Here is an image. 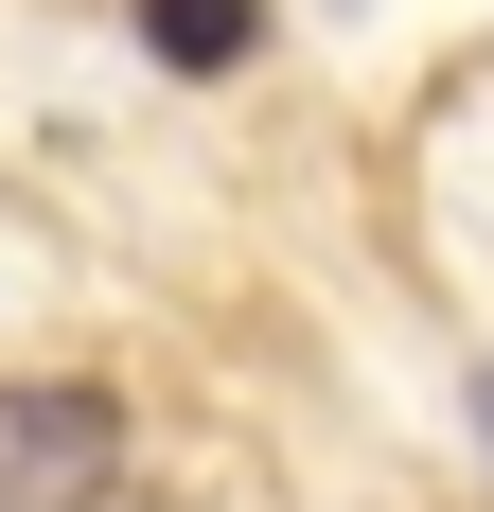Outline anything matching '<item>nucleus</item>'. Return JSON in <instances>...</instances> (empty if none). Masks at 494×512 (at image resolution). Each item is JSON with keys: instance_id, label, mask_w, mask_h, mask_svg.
<instances>
[{"instance_id": "obj_1", "label": "nucleus", "mask_w": 494, "mask_h": 512, "mask_svg": "<svg viewBox=\"0 0 494 512\" xmlns=\"http://www.w3.org/2000/svg\"><path fill=\"white\" fill-rule=\"evenodd\" d=\"M124 407L106 389H0V512H106Z\"/></svg>"}, {"instance_id": "obj_2", "label": "nucleus", "mask_w": 494, "mask_h": 512, "mask_svg": "<svg viewBox=\"0 0 494 512\" xmlns=\"http://www.w3.org/2000/svg\"><path fill=\"white\" fill-rule=\"evenodd\" d=\"M247 18H265V0H142L159 71H230V53H247Z\"/></svg>"}, {"instance_id": "obj_3", "label": "nucleus", "mask_w": 494, "mask_h": 512, "mask_svg": "<svg viewBox=\"0 0 494 512\" xmlns=\"http://www.w3.org/2000/svg\"><path fill=\"white\" fill-rule=\"evenodd\" d=\"M477 442H494V371H477Z\"/></svg>"}]
</instances>
